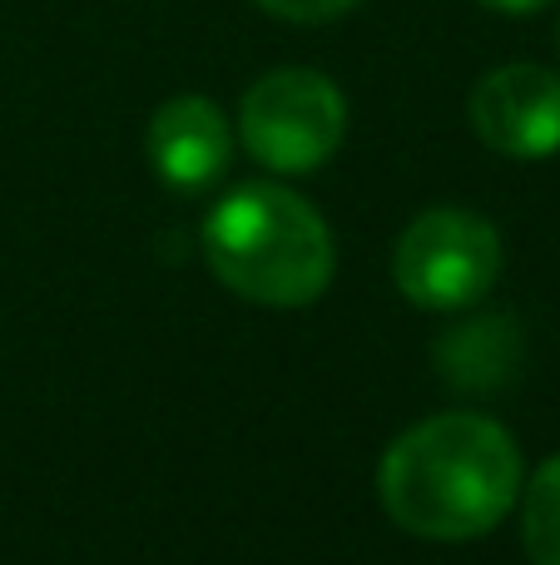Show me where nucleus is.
<instances>
[{
  "mask_svg": "<svg viewBox=\"0 0 560 565\" xmlns=\"http://www.w3.org/2000/svg\"><path fill=\"white\" fill-rule=\"evenodd\" d=\"M244 149L273 174H308L347 135L343 89L317 70H268L238 109Z\"/></svg>",
  "mask_w": 560,
  "mask_h": 565,
  "instance_id": "7ed1b4c3",
  "label": "nucleus"
},
{
  "mask_svg": "<svg viewBox=\"0 0 560 565\" xmlns=\"http://www.w3.org/2000/svg\"><path fill=\"white\" fill-rule=\"evenodd\" d=\"M228 159H234V129H228L224 109L204 95H179L154 109L149 119V164L164 184L184 189H208L224 179Z\"/></svg>",
  "mask_w": 560,
  "mask_h": 565,
  "instance_id": "423d86ee",
  "label": "nucleus"
},
{
  "mask_svg": "<svg viewBox=\"0 0 560 565\" xmlns=\"http://www.w3.org/2000/svg\"><path fill=\"white\" fill-rule=\"evenodd\" d=\"M502 274V234L472 209H427L407 224L392 254V278L402 298L432 312L472 308Z\"/></svg>",
  "mask_w": 560,
  "mask_h": 565,
  "instance_id": "20e7f679",
  "label": "nucleus"
},
{
  "mask_svg": "<svg viewBox=\"0 0 560 565\" xmlns=\"http://www.w3.org/2000/svg\"><path fill=\"white\" fill-rule=\"evenodd\" d=\"M482 6L502 10V15H536V10L551 6V0H482Z\"/></svg>",
  "mask_w": 560,
  "mask_h": 565,
  "instance_id": "9d476101",
  "label": "nucleus"
},
{
  "mask_svg": "<svg viewBox=\"0 0 560 565\" xmlns=\"http://www.w3.org/2000/svg\"><path fill=\"white\" fill-rule=\"evenodd\" d=\"M383 507L417 541H476L511 516L521 451L482 412H442L387 447L377 471Z\"/></svg>",
  "mask_w": 560,
  "mask_h": 565,
  "instance_id": "f257e3e1",
  "label": "nucleus"
},
{
  "mask_svg": "<svg viewBox=\"0 0 560 565\" xmlns=\"http://www.w3.org/2000/svg\"><path fill=\"white\" fill-rule=\"evenodd\" d=\"M472 129L506 159H551L560 149V75L502 65L472 89Z\"/></svg>",
  "mask_w": 560,
  "mask_h": 565,
  "instance_id": "39448f33",
  "label": "nucleus"
},
{
  "mask_svg": "<svg viewBox=\"0 0 560 565\" xmlns=\"http://www.w3.org/2000/svg\"><path fill=\"white\" fill-rule=\"evenodd\" d=\"M254 6L278 20H293V25H323V20L347 15V10L363 6V0H254Z\"/></svg>",
  "mask_w": 560,
  "mask_h": 565,
  "instance_id": "1a4fd4ad",
  "label": "nucleus"
},
{
  "mask_svg": "<svg viewBox=\"0 0 560 565\" xmlns=\"http://www.w3.org/2000/svg\"><path fill=\"white\" fill-rule=\"evenodd\" d=\"M521 541L531 565H560V457H551L526 487Z\"/></svg>",
  "mask_w": 560,
  "mask_h": 565,
  "instance_id": "6e6552de",
  "label": "nucleus"
},
{
  "mask_svg": "<svg viewBox=\"0 0 560 565\" xmlns=\"http://www.w3.org/2000/svg\"><path fill=\"white\" fill-rule=\"evenodd\" d=\"M516 358H521V328L511 318H476L437 342V367L452 387L466 392L502 387L516 372Z\"/></svg>",
  "mask_w": 560,
  "mask_h": 565,
  "instance_id": "0eeeda50",
  "label": "nucleus"
},
{
  "mask_svg": "<svg viewBox=\"0 0 560 565\" xmlns=\"http://www.w3.org/2000/svg\"><path fill=\"white\" fill-rule=\"evenodd\" d=\"M204 258L224 288L263 308H308L333 282V234L303 194L244 184L204 218Z\"/></svg>",
  "mask_w": 560,
  "mask_h": 565,
  "instance_id": "f03ea898",
  "label": "nucleus"
}]
</instances>
